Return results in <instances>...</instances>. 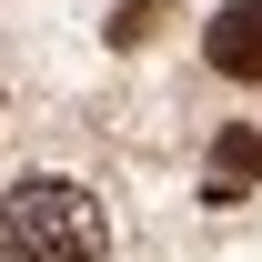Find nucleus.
I'll return each instance as SVG.
<instances>
[{"instance_id":"1","label":"nucleus","mask_w":262,"mask_h":262,"mask_svg":"<svg viewBox=\"0 0 262 262\" xmlns=\"http://www.w3.org/2000/svg\"><path fill=\"white\" fill-rule=\"evenodd\" d=\"M0 252L10 262H91L101 252V202L81 192V182H51V171L10 182V202H0Z\"/></svg>"},{"instance_id":"2","label":"nucleus","mask_w":262,"mask_h":262,"mask_svg":"<svg viewBox=\"0 0 262 262\" xmlns=\"http://www.w3.org/2000/svg\"><path fill=\"white\" fill-rule=\"evenodd\" d=\"M202 61L222 71V81H262V0H232V10H212Z\"/></svg>"},{"instance_id":"3","label":"nucleus","mask_w":262,"mask_h":262,"mask_svg":"<svg viewBox=\"0 0 262 262\" xmlns=\"http://www.w3.org/2000/svg\"><path fill=\"white\" fill-rule=\"evenodd\" d=\"M252 182H262V131H242V121H232L222 141H212V182H202V202H242Z\"/></svg>"},{"instance_id":"4","label":"nucleus","mask_w":262,"mask_h":262,"mask_svg":"<svg viewBox=\"0 0 262 262\" xmlns=\"http://www.w3.org/2000/svg\"><path fill=\"white\" fill-rule=\"evenodd\" d=\"M151 20H162V0H121V10H111V40H121V51H131V40L151 31Z\"/></svg>"}]
</instances>
